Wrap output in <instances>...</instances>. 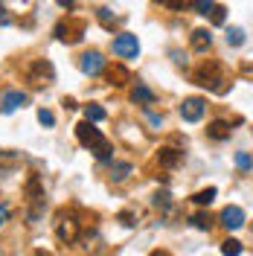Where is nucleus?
I'll list each match as a JSON object with an SVG mask.
<instances>
[{"mask_svg": "<svg viewBox=\"0 0 253 256\" xmlns=\"http://www.w3.org/2000/svg\"><path fill=\"white\" fill-rule=\"evenodd\" d=\"M192 79H195V84H201V88H210V90H224V73H222V67L216 62H206L201 64L195 73H192Z\"/></svg>", "mask_w": 253, "mask_h": 256, "instance_id": "f257e3e1", "label": "nucleus"}, {"mask_svg": "<svg viewBox=\"0 0 253 256\" xmlns=\"http://www.w3.org/2000/svg\"><path fill=\"white\" fill-rule=\"evenodd\" d=\"M76 137H79V143L84 146V148H90V152H96L99 146L108 143V140L102 137V131L96 128V122H90V120H84V122L76 126Z\"/></svg>", "mask_w": 253, "mask_h": 256, "instance_id": "f03ea898", "label": "nucleus"}, {"mask_svg": "<svg viewBox=\"0 0 253 256\" xmlns=\"http://www.w3.org/2000/svg\"><path fill=\"white\" fill-rule=\"evenodd\" d=\"M114 52H116L120 58H137V52H140V41H137V35H131V32L116 35V38H114Z\"/></svg>", "mask_w": 253, "mask_h": 256, "instance_id": "7ed1b4c3", "label": "nucleus"}, {"mask_svg": "<svg viewBox=\"0 0 253 256\" xmlns=\"http://www.w3.org/2000/svg\"><path fill=\"white\" fill-rule=\"evenodd\" d=\"M26 76H30L32 84H50L52 76H56V70H52V64L47 58H35L30 64V70H26Z\"/></svg>", "mask_w": 253, "mask_h": 256, "instance_id": "20e7f679", "label": "nucleus"}, {"mask_svg": "<svg viewBox=\"0 0 253 256\" xmlns=\"http://www.w3.org/2000/svg\"><path fill=\"white\" fill-rule=\"evenodd\" d=\"M56 35L62 38V41H67V44H76V41H82L84 38V20H62L58 26H56Z\"/></svg>", "mask_w": 253, "mask_h": 256, "instance_id": "39448f33", "label": "nucleus"}, {"mask_svg": "<svg viewBox=\"0 0 253 256\" xmlns=\"http://www.w3.org/2000/svg\"><path fill=\"white\" fill-rule=\"evenodd\" d=\"M206 111V102L201 96H190V99H184V105H180V116L186 120V122H198Z\"/></svg>", "mask_w": 253, "mask_h": 256, "instance_id": "423d86ee", "label": "nucleus"}, {"mask_svg": "<svg viewBox=\"0 0 253 256\" xmlns=\"http://www.w3.org/2000/svg\"><path fill=\"white\" fill-rule=\"evenodd\" d=\"M105 70V58H102V52H84L82 56V73H88V76H99Z\"/></svg>", "mask_w": 253, "mask_h": 256, "instance_id": "0eeeda50", "label": "nucleus"}, {"mask_svg": "<svg viewBox=\"0 0 253 256\" xmlns=\"http://www.w3.org/2000/svg\"><path fill=\"white\" fill-rule=\"evenodd\" d=\"M24 102H26V94H24V90H6V94H3V99H0V111H3V114H12V111H18Z\"/></svg>", "mask_w": 253, "mask_h": 256, "instance_id": "6e6552de", "label": "nucleus"}, {"mask_svg": "<svg viewBox=\"0 0 253 256\" xmlns=\"http://www.w3.org/2000/svg\"><path fill=\"white\" fill-rule=\"evenodd\" d=\"M222 224L227 230H238L242 224H244V210L242 207H227L222 212Z\"/></svg>", "mask_w": 253, "mask_h": 256, "instance_id": "1a4fd4ad", "label": "nucleus"}, {"mask_svg": "<svg viewBox=\"0 0 253 256\" xmlns=\"http://www.w3.org/2000/svg\"><path fill=\"white\" fill-rule=\"evenodd\" d=\"M180 160H184V152H178V148H160V154H158V163L166 166V169L178 166Z\"/></svg>", "mask_w": 253, "mask_h": 256, "instance_id": "9d476101", "label": "nucleus"}, {"mask_svg": "<svg viewBox=\"0 0 253 256\" xmlns=\"http://www.w3.org/2000/svg\"><path fill=\"white\" fill-rule=\"evenodd\" d=\"M210 44H212L210 30H195V32H192V50H195V52H206Z\"/></svg>", "mask_w": 253, "mask_h": 256, "instance_id": "9b49d317", "label": "nucleus"}, {"mask_svg": "<svg viewBox=\"0 0 253 256\" xmlns=\"http://www.w3.org/2000/svg\"><path fill=\"white\" fill-rule=\"evenodd\" d=\"M206 137H212V140H227V137H230V122H224V120L210 122V126H206Z\"/></svg>", "mask_w": 253, "mask_h": 256, "instance_id": "f8f14e48", "label": "nucleus"}, {"mask_svg": "<svg viewBox=\"0 0 253 256\" xmlns=\"http://www.w3.org/2000/svg\"><path fill=\"white\" fill-rule=\"evenodd\" d=\"M76 236H79L76 222H73V218H62V222H58V239L62 242H73Z\"/></svg>", "mask_w": 253, "mask_h": 256, "instance_id": "ddd939ff", "label": "nucleus"}, {"mask_svg": "<svg viewBox=\"0 0 253 256\" xmlns=\"http://www.w3.org/2000/svg\"><path fill=\"white\" fill-rule=\"evenodd\" d=\"M131 99H134V102H140V105H152V102H154V94H152L146 84H137V88L131 90Z\"/></svg>", "mask_w": 253, "mask_h": 256, "instance_id": "4468645a", "label": "nucleus"}, {"mask_svg": "<svg viewBox=\"0 0 253 256\" xmlns=\"http://www.w3.org/2000/svg\"><path fill=\"white\" fill-rule=\"evenodd\" d=\"M192 201H195L198 207H206V204H212V201H216V186H206V190L195 192V195H192Z\"/></svg>", "mask_w": 253, "mask_h": 256, "instance_id": "2eb2a0df", "label": "nucleus"}, {"mask_svg": "<svg viewBox=\"0 0 253 256\" xmlns=\"http://www.w3.org/2000/svg\"><path fill=\"white\" fill-rule=\"evenodd\" d=\"M84 120H90V122H102L105 120V108L102 105H84Z\"/></svg>", "mask_w": 253, "mask_h": 256, "instance_id": "dca6fc26", "label": "nucleus"}, {"mask_svg": "<svg viewBox=\"0 0 253 256\" xmlns=\"http://www.w3.org/2000/svg\"><path fill=\"white\" fill-rule=\"evenodd\" d=\"M108 79H111V84H126V82L131 79V73H128V70L122 67V64H116V67H114L111 73H108Z\"/></svg>", "mask_w": 253, "mask_h": 256, "instance_id": "f3484780", "label": "nucleus"}, {"mask_svg": "<svg viewBox=\"0 0 253 256\" xmlns=\"http://www.w3.org/2000/svg\"><path fill=\"white\" fill-rule=\"evenodd\" d=\"M227 44L242 47V44H244V32L238 30V26H230V30H227Z\"/></svg>", "mask_w": 253, "mask_h": 256, "instance_id": "a211bd4d", "label": "nucleus"}, {"mask_svg": "<svg viewBox=\"0 0 253 256\" xmlns=\"http://www.w3.org/2000/svg\"><path fill=\"white\" fill-rule=\"evenodd\" d=\"M222 254H224V256H238V254H242V242L227 239V242L222 244Z\"/></svg>", "mask_w": 253, "mask_h": 256, "instance_id": "6ab92c4d", "label": "nucleus"}, {"mask_svg": "<svg viewBox=\"0 0 253 256\" xmlns=\"http://www.w3.org/2000/svg\"><path fill=\"white\" fill-rule=\"evenodd\" d=\"M192 6H195V12H198V15H210V12L216 9V0H195Z\"/></svg>", "mask_w": 253, "mask_h": 256, "instance_id": "aec40b11", "label": "nucleus"}, {"mask_svg": "<svg viewBox=\"0 0 253 256\" xmlns=\"http://www.w3.org/2000/svg\"><path fill=\"white\" fill-rule=\"evenodd\" d=\"M128 172H131V163H116V166L111 169V178L114 180H126Z\"/></svg>", "mask_w": 253, "mask_h": 256, "instance_id": "412c9836", "label": "nucleus"}, {"mask_svg": "<svg viewBox=\"0 0 253 256\" xmlns=\"http://www.w3.org/2000/svg\"><path fill=\"white\" fill-rule=\"evenodd\" d=\"M236 166H238V169H250L253 158L248 154V152H236Z\"/></svg>", "mask_w": 253, "mask_h": 256, "instance_id": "4be33fe9", "label": "nucleus"}, {"mask_svg": "<svg viewBox=\"0 0 253 256\" xmlns=\"http://www.w3.org/2000/svg\"><path fill=\"white\" fill-rule=\"evenodd\" d=\"M38 122H41V126H56V116H52V111H47V108H41V111H38Z\"/></svg>", "mask_w": 253, "mask_h": 256, "instance_id": "5701e85b", "label": "nucleus"}, {"mask_svg": "<svg viewBox=\"0 0 253 256\" xmlns=\"http://www.w3.org/2000/svg\"><path fill=\"white\" fill-rule=\"evenodd\" d=\"M192 224H195L198 230H210V216H206V212H198V216H192Z\"/></svg>", "mask_w": 253, "mask_h": 256, "instance_id": "b1692460", "label": "nucleus"}, {"mask_svg": "<svg viewBox=\"0 0 253 256\" xmlns=\"http://www.w3.org/2000/svg\"><path fill=\"white\" fill-rule=\"evenodd\" d=\"M154 204L163 207V210H169V192H158V195H154Z\"/></svg>", "mask_w": 253, "mask_h": 256, "instance_id": "393cba45", "label": "nucleus"}, {"mask_svg": "<svg viewBox=\"0 0 253 256\" xmlns=\"http://www.w3.org/2000/svg\"><path fill=\"white\" fill-rule=\"evenodd\" d=\"M224 12H227L224 6H216V9L210 12V15H212V24H224Z\"/></svg>", "mask_w": 253, "mask_h": 256, "instance_id": "a878e982", "label": "nucleus"}, {"mask_svg": "<svg viewBox=\"0 0 253 256\" xmlns=\"http://www.w3.org/2000/svg\"><path fill=\"white\" fill-rule=\"evenodd\" d=\"M190 3H195V0H166L169 9H184V6H190Z\"/></svg>", "mask_w": 253, "mask_h": 256, "instance_id": "bb28decb", "label": "nucleus"}, {"mask_svg": "<svg viewBox=\"0 0 253 256\" xmlns=\"http://www.w3.org/2000/svg\"><path fill=\"white\" fill-rule=\"evenodd\" d=\"M99 20H102L105 26H111V9H99Z\"/></svg>", "mask_w": 253, "mask_h": 256, "instance_id": "cd10ccee", "label": "nucleus"}, {"mask_svg": "<svg viewBox=\"0 0 253 256\" xmlns=\"http://www.w3.org/2000/svg\"><path fill=\"white\" fill-rule=\"evenodd\" d=\"M120 222L126 224V227H131L134 224V212H120Z\"/></svg>", "mask_w": 253, "mask_h": 256, "instance_id": "c85d7f7f", "label": "nucleus"}, {"mask_svg": "<svg viewBox=\"0 0 253 256\" xmlns=\"http://www.w3.org/2000/svg\"><path fill=\"white\" fill-rule=\"evenodd\" d=\"M6 218H9V207L0 204V224H6Z\"/></svg>", "mask_w": 253, "mask_h": 256, "instance_id": "c756f323", "label": "nucleus"}, {"mask_svg": "<svg viewBox=\"0 0 253 256\" xmlns=\"http://www.w3.org/2000/svg\"><path fill=\"white\" fill-rule=\"evenodd\" d=\"M56 3H58V6H64V9H73V6H76V0H56Z\"/></svg>", "mask_w": 253, "mask_h": 256, "instance_id": "7c9ffc66", "label": "nucleus"}, {"mask_svg": "<svg viewBox=\"0 0 253 256\" xmlns=\"http://www.w3.org/2000/svg\"><path fill=\"white\" fill-rule=\"evenodd\" d=\"M148 256H172V254H166V250H152Z\"/></svg>", "mask_w": 253, "mask_h": 256, "instance_id": "2f4dec72", "label": "nucleus"}, {"mask_svg": "<svg viewBox=\"0 0 253 256\" xmlns=\"http://www.w3.org/2000/svg\"><path fill=\"white\" fill-rule=\"evenodd\" d=\"M3 15H6V9H3V3H0V18H3Z\"/></svg>", "mask_w": 253, "mask_h": 256, "instance_id": "473e14b6", "label": "nucleus"}, {"mask_svg": "<svg viewBox=\"0 0 253 256\" xmlns=\"http://www.w3.org/2000/svg\"><path fill=\"white\" fill-rule=\"evenodd\" d=\"M38 256H50V254H38Z\"/></svg>", "mask_w": 253, "mask_h": 256, "instance_id": "72a5a7b5", "label": "nucleus"}, {"mask_svg": "<svg viewBox=\"0 0 253 256\" xmlns=\"http://www.w3.org/2000/svg\"><path fill=\"white\" fill-rule=\"evenodd\" d=\"M158 3H166V0H158Z\"/></svg>", "mask_w": 253, "mask_h": 256, "instance_id": "f704fd0d", "label": "nucleus"}]
</instances>
